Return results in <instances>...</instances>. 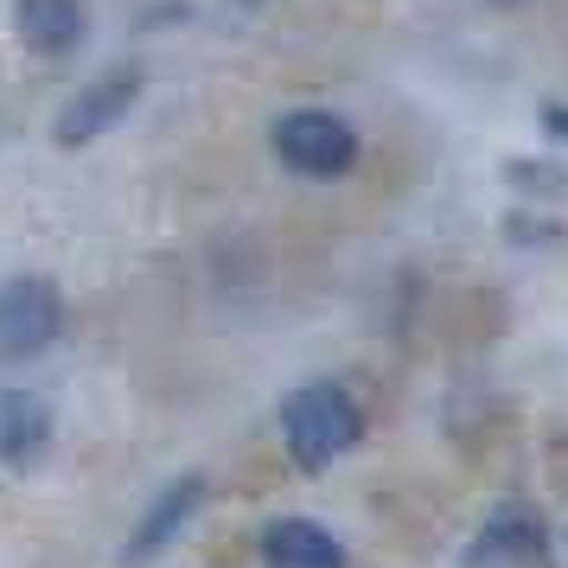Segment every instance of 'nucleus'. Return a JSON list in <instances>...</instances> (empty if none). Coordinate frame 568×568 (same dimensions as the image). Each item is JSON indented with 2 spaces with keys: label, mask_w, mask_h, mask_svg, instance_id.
<instances>
[{
  "label": "nucleus",
  "mask_w": 568,
  "mask_h": 568,
  "mask_svg": "<svg viewBox=\"0 0 568 568\" xmlns=\"http://www.w3.org/2000/svg\"><path fill=\"white\" fill-rule=\"evenodd\" d=\"M262 562L268 568H345V542L326 537L307 517H275L262 530Z\"/></svg>",
  "instance_id": "0eeeda50"
},
{
  "label": "nucleus",
  "mask_w": 568,
  "mask_h": 568,
  "mask_svg": "<svg viewBox=\"0 0 568 568\" xmlns=\"http://www.w3.org/2000/svg\"><path fill=\"white\" fill-rule=\"evenodd\" d=\"M205 498V479H180V486L160 498L154 511H148V524L134 530V542H129V562H141V556H154V549H166V542L180 537V524H185V511Z\"/></svg>",
  "instance_id": "1a4fd4ad"
},
{
  "label": "nucleus",
  "mask_w": 568,
  "mask_h": 568,
  "mask_svg": "<svg viewBox=\"0 0 568 568\" xmlns=\"http://www.w3.org/2000/svg\"><path fill=\"white\" fill-rule=\"evenodd\" d=\"M542 122H549V129H556V134L568 141V109H562V103H549V115H542Z\"/></svg>",
  "instance_id": "9d476101"
},
{
  "label": "nucleus",
  "mask_w": 568,
  "mask_h": 568,
  "mask_svg": "<svg viewBox=\"0 0 568 568\" xmlns=\"http://www.w3.org/2000/svg\"><path fill=\"white\" fill-rule=\"evenodd\" d=\"M364 435V415L352 403V389L338 384H301L282 403V440H287V460L301 473H326L338 454H352Z\"/></svg>",
  "instance_id": "f257e3e1"
},
{
  "label": "nucleus",
  "mask_w": 568,
  "mask_h": 568,
  "mask_svg": "<svg viewBox=\"0 0 568 568\" xmlns=\"http://www.w3.org/2000/svg\"><path fill=\"white\" fill-rule=\"evenodd\" d=\"M20 39H27L39 58L78 52V39H83L78 0H20Z\"/></svg>",
  "instance_id": "6e6552de"
},
{
  "label": "nucleus",
  "mask_w": 568,
  "mask_h": 568,
  "mask_svg": "<svg viewBox=\"0 0 568 568\" xmlns=\"http://www.w3.org/2000/svg\"><path fill=\"white\" fill-rule=\"evenodd\" d=\"M141 97V71L134 64H122V71H109V78H97L90 90H83L78 103L58 115V141L64 148H83V141H97L103 129H115L122 122V109Z\"/></svg>",
  "instance_id": "20e7f679"
},
{
  "label": "nucleus",
  "mask_w": 568,
  "mask_h": 568,
  "mask_svg": "<svg viewBox=\"0 0 568 568\" xmlns=\"http://www.w3.org/2000/svg\"><path fill=\"white\" fill-rule=\"evenodd\" d=\"M275 154L282 166L307 173V180H338L358 166V134L352 122H338L333 109H294L275 122Z\"/></svg>",
  "instance_id": "f03ea898"
},
{
  "label": "nucleus",
  "mask_w": 568,
  "mask_h": 568,
  "mask_svg": "<svg viewBox=\"0 0 568 568\" xmlns=\"http://www.w3.org/2000/svg\"><path fill=\"white\" fill-rule=\"evenodd\" d=\"M52 447V409L32 389L0 384V466H39Z\"/></svg>",
  "instance_id": "423d86ee"
},
{
  "label": "nucleus",
  "mask_w": 568,
  "mask_h": 568,
  "mask_svg": "<svg viewBox=\"0 0 568 568\" xmlns=\"http://www.w3.org/2000/svg\"><path fill=\"white\" fill-rule=\"evenodd\" d=\"M58 333V294L45 282H7L0 287V352L7 358H32L45 352Z\"/></svg>",
  "instance_id": "7ed1b4c3"
},
{
  "label": "nucleus",
  "mask_w": 568,
  "mask_h": 568,
  "mask_svg": "<svg viewBox=\"0 0 568 568\" xmlns=\"http://www.w3.org/2000/svg\"><path fill=\"white\" fill-rule=\"evenodd\" d=\"M549 556V530H542L537 511H524V505H505V511L486 517V530L473 542V562L479 568H530Z\"/></svg>",
  "instance_id": "39448f33"
}]
</instances>
